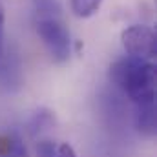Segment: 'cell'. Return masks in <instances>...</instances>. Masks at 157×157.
Returning <instances> with one entry per match:
<instances>
[{
	"label": "cell",
	"instance_id": "4",
	"mask_svg": "<svg viewBox=\"0 0 157 157\" xmlns=\"http://www.w3.org/2000/svg\"><path fill=\"white\" fill-rule=\"evenodd\" d=\"M135 128L146 137L155 135V101L135 104Z\"/></svg>",
	"mask_w": 157,
	"mask_h": 157
},
{
	"label": "cell",
	"instance_id": "6",
	"mask_svg": "<svg viewBox=\"0 0 157 157\" xmlns=\"http://www.w3.org/2000/svg\"><path fill=\"white\" fill-rule=\"evenodd\" d=\"M2 75H4V84L7 88H11V84H15V88H18L22 84V71H20V62L15 57V53H9L4 66H2Z\"/></svg>",
	"mask_w": 157,
	"mask_h": 157
},
{
	"label": "cell",
	"instance_id": "12",
	"mask_svg": "<svg viewBox=\"0 0 157 157\" xmlns=\"http://www.w3.org/2000/svg\"><path fill=\"white\" fill-rule=\"evenodd\" d=\"M4 22H6V11H4V4L0 0V35L4 33Z\"/></svg>",
	"mask_w": 157,
	"mask_h": 157
},
{
	"label": "cell",
	"instance_id": "8",
	"mask_svg": "<svg viewBox=\"0 0 157 157\" xmlns=\"http://www.w3.org/2000/svg\"><path fill=\"white\" fill-rule=\"evenodd\" d=\"M102 6V0H70V7L73 15L78 18H90L93 17Z\"/></svg>",
	"mask_w": 157,
	"mask_h": 157
},
{
	"label": "cell",
	"instance_id": "2",
	"mask_svg": "<svg viewBox=\"0 0 157 157\" xmlns=\"http://www.w3.org/2000/svg\"><path fill=\"white\" fill-rule=\"evenodd\" d=\"M35 31L46 46L53 62L62 64L71 55V37L62 22V17L51 18H35Z\"/></svg>",
	"mask_w": 157,
	"mask_h": 157
},
{
	"label": "cell",
	"instance_id": "7",
	"mask_svg": "<svg viewBox=\"0 0 157 157\" xmlns=\"http://www.w3.org/2000/svg\"><path fill=\"white\" fill-rule=\"evenodd\" d=\"M33 15L35 18L62 17L60 2L59 0H33Z\"/></svg>",
	"mask_w": 157,
	"mask_h": 157
},
{
	"label": "cell",
	"instance_id": "13",
	"mask_svg": "<svg viewBox=\"0 0 157 157\" xmlns=\"http://www.w3.org/2000/svg\"><path fill=\"white\" fill-rule=\"evenodd\" d=\"M0 55H2V35H0Z\"/></svg>",
	"mask_w": 157,
	"mask_h": 157
},
{
	"label": "cell",
	"instance_id": "1",
	"mask_svg": "<svg viewBox=\"0 0 157 157\" xmlns=\"http://www.w3.org/2000/svg\"><path fill=\"white\" fill-rule=\"evenodd\" d=\"M108 77L133 104L155 101V66L150 60L128 55L110 66Z\"/></svg>",
	"mask_w": 157,
	"mask_h": 157
},
{
	"label": "cell",
	"instance_id": "3",
	"mask_svg": "<svg viewBox=\"0 0 157 157\" xmlns=\"http://www.w3.org/2000/svg\"><path fill=\"white\" fill-rule=\"evenodd\" d=\"M121 42L130 57L152 60L157 55V35L150 26L132 24L124 28L121 33Z\"/></svg>",
	"mask_w": 157,
	"mask_h": 157
},
{
	"label": "cell",
	"instance_id": "11",
	"mask_svg": "<svg viewBox=\"0 0 157 157\" xmlns=\"http://www.w3.org/2000/svg\"><path fill=\"white\" fill-rule=\"evenodd\" d=\"M55 157H77V154H75V150H73L71 144H68V143H60L59 148H57V155Z\"/></svg>",
	"mask_w": 157,
	"mask_h": 157
},
{
	"label": "cell",
	"instance_id": "9",
	"mask_svg": "<svg viewBox=\"0 0 157 157\" xmlns=\"http://www.w3.org/2000/svg\"><path fill=\"white\" fill-rule=\"evenodd\" d=\"M0 157H29V152H28L26 144L22 143V139H20L18 135H15L11 146H9L4 154H0Z\"/></svg>",
	"mask_w": 157,
	"mask_h": 157
},
{
	"label": "cell",
	"instance_id": "5",
	"mask_svg": "<svg viewBox=\"0 0 157 157\" xmlns=\"http://www.w3.org/2000/svg\"><path fill=\"white\" fill-rule=\"evenodd\" d=\"M55 122H57V119H55V113H53L51 110H48V108H39V110L31 115L29 122H28V128H29V133H31L33 137H37V135H42L44 132H48L49 128H53Z\"/></svg>",
	"mask_w": 157,
	"mask_h": 157
},
{
	"label": "cell",
	"instance_id": "10",
	"mask_svg": "<svg viewBox=\"0 0 157 157\" xmlns=\"http://www.w3.org/2000/svg\"><path fill=\"white\" fill-rule=\"evenodd\" d=\"M59 144L51 139H40L37 143V157H55Z\"/></svg>",
	"mask_w": 157,
	"mask_h": 157
}]
</instances>
